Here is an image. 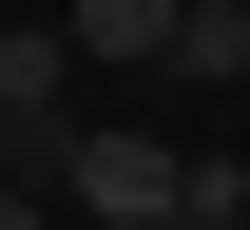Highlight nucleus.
Wrapping results in <instances>:
<instances>
[{
    "label": "nucleus",
    "mask_w": 250,
    "mask_h": 230,
    "mask_svg": "<svg viewBox=\"0 0 250 230\" xmlns=\"http://www.w3.org/2000/svg\"><path fill=\"white\" fill-rule=\"evenodd\" d=\"M58 211L77 230H173L192 211V154H173V134H77V154H58Z\"/></svg>",
    "instance_id": "obj_1"
},
{
    "label": "nucleus",
    "mask_w": 250,
    "mask_h": 230,
    "mask_svg": "<svg viewBox=\"0 0 250 230\" xmlns=\"http://www.w3.org/2000/svg\"><path fill=\"white\" fill-rule=\"evenodd\" d=\"M58 38H77V58H135V77H173V0H77Z\"/></svg>",
    "instance_id": "obj_2"
},
{
    "label": "nucleus",
    "mask_w": 250,
    "mask_h": 230,
    "mask_svg": "<svg viewBox=\"0 0 250 230\" xmlns=\"http://www.w3.org/2000/svg\"><path fill=\"white\" fill-rule=\"evenodd\" d=\"M0 230H77V211H58V192H0Z\"/></svg>",
    "instance_id": "obj_4"
},
{
    "label": "nucleus",
    "mask_w": 250,
    "mask_h": 230,
    "mask_svg": "<svg viewBox=\"0 0 250 230\" xmlns=\"http://www.w3.org/2000/svg\"><path fill=\"white\" fill-rule=\"evenodd\" d=\"M173 19H250V0H173Z\"/></svg>",
    "instance_id": "obj_5"
},
{
    "label": "nucleus",
    "mask_w": 250,
    "mask_h": 230,
    "mask_svg": "<svg viewBox=\"0 0 250 230\" xmlns=\"http://www.w3.org/2000/svg\"><path fill=\"white\" fill-rule=\"evenodd\" d=\"M173 230H250V173H231V154H192V211H173Z\"/></svg>",
    "instance_id": "obj_3"
}]
</instances>
